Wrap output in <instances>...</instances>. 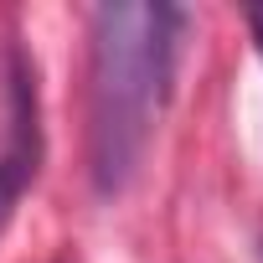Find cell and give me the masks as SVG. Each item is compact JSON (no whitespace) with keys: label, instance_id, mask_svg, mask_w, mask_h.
<instances>
[{"label":"cell","instance_id":"3","mask_svg":"<svg viewBox=\"0 0 263 263\" xmlns=\"http://www.w3.org/2000/svg\"><path fill=\"white\" fill-rule=\"evenodd\" d=\"M248 26H253V36H258V52H263V11H248Z\"/></svg>","mask_w":263,"mask_h":263},{"label":"cell","instance_id":"1","mask_svg":"<svg viewBox=\"0 0 263 263\" xmlns=\"http://www.w3.org/2000/svg\"><path fill=\"white\" fill-rule=\"evenodd\" d=\"M181 11L98 6L88 21V176L98 196L135 181L171 98Z\"/></svg>","mask_w":263,"mask_h":263},{"label":"cell","instance_id":"2","mask_svg":"<svg viewBox=\"0 0 263 263\" xmlns=\"http://www.w3.org/2000/svg\"><path fill=\"white\" fill-rule=\"evenodd\" d=\"M42 165V114H36V67L21 47H11V140L0 150V227L11 222L21 191Z\"/></svg>","mask_w":263,"mask_h":263}]
</instances>
